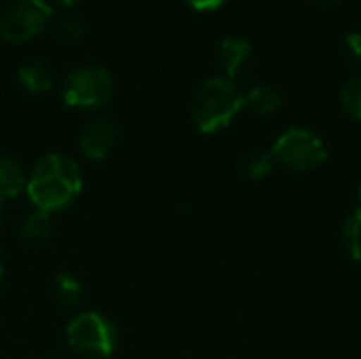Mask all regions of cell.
<instances>
[{
  "instance_id": "cell-1",
  "label": "cell",
  "mask_w": 361,
  "mask_h": 359,
  "mask_svg": "<svg viewBox=\"0 0 361 359\" xmlns=\"http://www.w3.org/2000/svg\"><path fill=\"white\" fill-rule=\"evenodd\" d=\"M80 188L82 176L76 161L59 152L44 154L34 165L25 182L30 201L36 205V209L47 214H55L72 205L80 195Z\"/></svg>"
},
{
  "instance_id": "cell-2",
  "label": "cell",
  "mask_w": 361,
  "mask_h": 359,
  "mask_svg": "<svg viewBox=\"0 0 361 359\" xmlns=\"http://www.w3.org/2000/svg\"><path fill=\"white\" fill-rule=\"evenodd\" d=\"M243 106L245 102L239 87L224 76H214L195 91L190 99V114L199 131L216 133L228 127Z\"/></svg>"
},
{
  "instance_id": "cell-3",
  "label": "cell",
  "mask_w": 361,
  "mask_h": 359,
  "mask_svg": "<svg viewBox=\"0 0 361 359\" xmlns=\"http://www.w3.org/2000/svg\"><path fill=\"white\" fill-rule=\"evenodd\" d=\"M68 345L74 353L87 359H104L114 353L118 345V332L114 324L93 311L78 313L66 330Z\"/></svg>"
},
{
  "instance_id": "cell-4",
  "label": "cell",
  "mask_w": 361,
  "mask_h": 359,
  "mask_svg": "<svg viewBox=\"0 0 361 359\" xmlns=\"http://www.w3.org/2000/svg\"><path fill=\"white\" fill-rule=\"evenodd\" d=\"M271 154L275 163L292 171H311L326 163L328 148L317 133L305 127H292L277 138Z\"/></svg>"
},
{
  "instance_id": "cell-5",
  "label": "cell",
  "mask_w": 361,
  "mask_h": 359,
  "mask_svg": "<svg viewBox=\"0 0 361 359\" xmlns=\"http://www.w3.org/2000/svg\"><path fill=\"white\" fill-rule=\"evenodd\" d=\"M114 89L112 74L102 66H82L68 74L63 83V102L70 108H99L104 106Z\"/></svg>"
},
{
  "instance_id": "cell-6",
  "label": "cell",
  "mask_w": 361,
  "mask_h": 359,
  "mask_svg": "<svg viewBox=\"0 0 361 359\" xmlns=\"http://www.w3.org/2000/svg\"><path fill=\"white\" fill-rule=\"evenodd\" d=\"M51 4L47 0H13L0 15V36L6 42H27L38 36L51 21Z\"/></svg>"
},
{
  "instance_id": "cell-7",
  "label": "cell",
  "mask_w": 361,
  "mask_h": 359,
  "mask_svg": "<svg viewBox=\"0 0 361 359\" xmlns=\"http://www.w3.org/2000/svg\"><path fill=\"white\" fill-rule=\"evenodd\" d=\"M118 131L108 118H93L80 131V150L91 161H104L116 146Z\"/></svg>"
},
{
  "instance_id": "cell-8",
  "label": "cell",
  "mask_w": 361,
  "mask_h": 359,
  "mask_svg": "<svg viewBox=\"0 0 361 359\" xmlns=\"http://www.w3.org/2000/svg\"><path fill=\"white\" fill-rule=\"evenodd\" d=\"M252 63V44L245 38L228 36L218 47V68L224 78H241Z\"/></svg>"
},
{
  "instance_id": "cell-9",
  "label": "cell",
  "mask_w": 361,
  "mask_h": 359,
  "mask_svg": "<svg viewBox=\"0 0 361 359\" xmlns=\"http://www.w3.org/2000/svg\"><path fill=\"white\" fill-rule=\"evenodd\" d=\"M245 106L258 114V116H269L273 112H277L283 104V95L271 87V85H256L254 89L247 91V95H243Z\"/></svg>"
},
{
  "instance_id": "cell-10",
  "label": "cell",
  "mask_w": 361,
  "mask_h": 359,
  "mask_svg": "<svg viewBox=\"0 0 361 359\" xmlns=\"http://www.w3.org/2000/svg\"><path fill=\"white\" fill-rule=\"evenodd\" d=\"M25 174L21 165L11 157H0V199H15L25 190Z\"/></svg>"
},
{
  "instance_id": "cell-11",
  "label": "cell",
  "mask_w": 361,
  "mask_h": 359,
  "mask_svg": "<svg viewBox=\"0 0 361 359\" xmlns=\"http://www.w3.org/2000/svg\"><path fill=\"white\" fill-rule=\"evenodd\" d=\"M19 83L30 91V93H47L53 87V74L51 70L40 63V61H25L19 72Z\"/></svg>"
},
{
  "instance_id": "cell-12",
  "label": "cell",
  "mask_w": 361,
  "mask_h": 359,
  "mask_svg": "<svg viewBox=\"0 0 361 359\" xmlns=\"http://www.w3.org/2000/svg\"><path fill=\"white\" fill-rule=\"evenodd\" d=\"M53 226H51V214L34 209L32 214H27L19 226V235L25 243H42L49 235H51Z\"/></svg>"
},
{
  "instance_id": "cell-13",
  "label": "cell",
  "mask_w": 361,
  "mask_h": 359,
  "mask_svg": "<svg viewBox=\"0 0 361 359\" xmlns=\"http://www.w3.org/2000/svg\"><path fill=\"white\" fill-rule=\"evenodd\" d=\"M53 294L59 305L76 307L85 298V286L78 277H74L70 273H61L53 279Z\"/></svg>"
},
{
  "instance_id": "cell-14",
  "label": "cell",
  "mask_w": 361,
  "mask_h": 359,
  "mask_svg": "<svg viewBox=\"0 0 361 359\" xmlns=\"http://www.w3.org/2000/svg\"><path fill=\"white\" fill-rule=\"evenodd\" d=\"M341 106L343 112L355 121H361V74L349 78L341 89Z\"/></svg>"
},
{
  "instance_id": "cell-15",
  "label": "cell",
  "mask_w": 361,
  "mask_h": 359,
  "mask_svg": "<svg viewBox=\"0 0 361 359\" xmlns=\"http://www.w3.org/2000/svg\"><path fill=\"white\" fill-rule=\"evenodd\" d=\"M343 241L355 262H361V207L355 209L343 226Z\"/></svg>"
},
{
  "instance_id": "cell-16",
  "label": "cell",
  "mask_w": 361,
  "mask_h": 359,
  "mask_svg": "<svg viewBox=\"0 0 361 359\" xmlns=\"http://www.w3.org/2000/svg\"><path fill=\"white\" fill-rule=\"evenodd\" d=\"M55 34L66 42H76L85 36V23L74 15H61L55 21Z\"/></svg>"
},
{
  "instance_id": "cell-17",
  "label": "cell",
  "mask_w": 361,
  "mask_h": 359,
  "mask_svg": "<svg viewBox=\"0 0 361 359\" xmlns=\"http://www.w3.org/2000/svg\"><path fill=\"white\" fill-rule=\"evenodd\" d=\"M275 167V159L271 152H256L245 161V176L252 180H262L267 178Z\"/></svg>"
},
{
  "instance_id": "cell-18",
  "label": "cell",
  "mask_w": 361,
  "mask_h": 359,
  "mask_svg": "<svg viewBox=\"0 0 361 359\" xmlns=\"http://www.w3.org/2000/svg\"><path fill=\"white\" fill-rule=\"evenodd\" d=\"M345 49H347V53H349V57L361 66V32H349L347 34V38H345Z\"/></svg>"
},
{
  "instance_id": "cell-19",
  "label": "cell",
  "mask_w": 361,
  "mask_h": 359,
  "mask_svg": "<svg viewBox=\"0 0 361 359\" xmlns=\"http://www.w3.org/2000/svg\"><path fill=\"white\" fill-rule=\"evenodd\" d=\"M186 2L197 11H214V8L222 6L226 0H186Z\"/></svg>"
},
{
  "instance_id": "cell-20",
  "label": "cell",
  "mask_w": 361,
  "mask_h": 359,
  "mask_svg": "<svg viewBox=\"0 0 361 359\" xmlns=\"http://www.w3.org/2000/svg\"><path fill=\"white\" fill-rule=\"evenodd\" d=\"M309 2L317 6H334V4H341L343 0H309Z\"/></svg>"
},
{
  "instance_id": "cell-21",
  "label": "cell",
  "mask_w": 361,
  "mask_h": 359,
  "mask_svg": "<svg viewBox=\"0 0 361 359\" xmlns=\"http://www.w3.org/2000/svg\"><path fill=\"white\" fill-rule=\"evenodd\" d=\"M55 4H59V6H63V8H70V6H74L78 0H53Z\"/></svg>"
},
{
  "instance_id": "cell-22",
  "label": "cell",
  "mask_w": 361,
  "mask_h": 359,
  "mask_svg": "<svg viewBox=\"0 0 361 359\" xmlns=\"http://www.w3.org/2000/svg\"><path fill=\"white\" fill-rule=\"evenodd\" d=\"M2 286H4V269L0 264V290H2Z\"/></svg>"
},
{
  "instance_id": "cell-23",
  "label": "cell",
  "mask_w": 361,
  "mask_h": 359,
  "mask_svg": "<svg viewBox=\"0 0 361 359\" xmlns=\"http://www.w3.org/2000/svg\"><path fill=\"white\" fill-rule=\"evenodd\" d=\"M357 197H360V203H361V186H360V195H357Z\"/></svg>"
},
{
  "instance_id": "cell-24",
  "label": "cell",
  "mask_w": 361,
  "mask_h": 359,
  "mask_svg": "<svg viewBox=\"0 0 361 359\" xmlns=\"http://www.w3.org/2000/svg\"><path fill=\"white\" fill-rule=\"evenodd\" d=\"M0 203H2V199H0Z\"/></svg>"
}]
</instances>
